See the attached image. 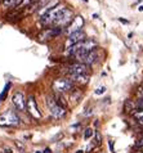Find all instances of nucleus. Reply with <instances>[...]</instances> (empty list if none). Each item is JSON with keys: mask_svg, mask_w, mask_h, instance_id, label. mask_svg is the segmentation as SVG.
Here are the masks:
<instances>
[{"mask_svg": "<svg viewBox=\"0 0 143 153\" xmlns=\"http://www.w3.org/2000/svg\"><path fill=\"white\" fill-rule=\"evenodd\" d=\"M89 66L84 65V63H75L69 67V74L70 75H88L89 72Z\"/></svg>", "mask_w": 143, "mask_h": 153, "instance_id": "9", "label": "nucleus"}, {"mask_svg": "<svg viewBox=\"0 0 143 153\" xmlns=\"http://www.w3.org/2000/svg\"><path fill=\"white\" fill-rule=\"evenodd\" d=\"M70 80L74 84L86 85L89 82V75H70Z\"/></svg>", "mask_w": 143, "mask_h": 153, "instance_id": "12", "label": "nucleus"}, {"mask_svg": "<svg viewBox=\"0 0 143 153\" xmlns=\"http://www.w3.org/2000/svg\"><path fill=\"white\" fill-rule=\"evenodd\" d=\"M104 91H106V88H104V86H99V88H97L94 90V94L95 95H101V94H103Z\"/></svg>", "mask_w": 143, "mask_h": 153, "instance_id": "18", "label": "nucleus"}, {"mask_svg": "<svg viewBox=\"0 0 143 153\" xmlns=\"http://www.w3.org/2000/svg\"><path fill=\"white\" fill-rule=\"evenodd\" d=\"M84 40H85V32L81 30V31H77V32L71 33V35L69 36V39H67L66 46H67V48H70V46L77 44V42H81Z\"/></svg>", "mask_w": 143, "mask_h": 153, "instance_id": "10", "label": "nucleus"}, {"mask_svg": "<svg viewBox=\"0 0 143 153\" xmlns=\"http://www.w3.org/2000/svg\"><path fill=\"white\" fill-rule=\"evenodd\" d=\"M16 146H17V147H18V148H19V149H21V151H23V149H25V146H23V144H22V143H21V142H19V140H16Z\"/></svg>", "mask_w": 143, "mask_h": 153, "instance_id": "22", "label": "nucleus"}, {"mask_svg": "<svg viewBox=\"0 0 143 153\" xmlns=\"http://www.w3.org/2000/svg\"><path fill=\"white\" fill-rule=\"evenodd\" d=\"M137 146H138V147H143V138L139 140V142L137 143Z\"/></svg>", "mask_w": 143, "mask_h": 153, "instance_id": "25", "label": "nucleus"}, {"mask_svg": "<svg viewBox=\"0 0 143 153\" xmlns=\"http://www.w3.org/2000/svg\"><path fill=\"white\" fill-rule=\"evenodd\" d=\"M136 109H138V111H143V99H139V100L137 102Z\"/></svg>", "mask_w": 143, "mask_h": 153, "instance_id": "19", "label": "nucleus"}, {"mask_svg": "<svg viewBox=\"0 0 143 153\" xmlns=\"http://www.w3.org/2000/svg\"><path fill=\"white\" fill-rule=\"evenodd\" d=\"M133 116L137 118L138 124H139V125H142V126H143V111H138V112H134V114H133Z\"/></svg>", "mask_w": 143, "mask_h": 153, "instance_id": "16", "label": "nucleus"}, {"mask_svg": "<svg viewBox=\"0 0 143 153\" xmlns=\"http://www.w3.org/2000/svg\"><path fill=\"white\" fill-rule=\"evenodd\" d=\"M62 30L61 27H53V28H48V30H45V31H43L39 35V39L41 40H49V39H53V37H56L58 36L60 33H62Z\"/></svg>", "mask_w": 143, "mask_h": 153, "instance_id": "11", "label": "nucleus"}, {"mask_svg": "<svg viewBox=\"0 0 143 153\" xmlns=\"http://www.w3.org/2000/svg\"><path fill=\"white\" fill-rule=\"evenodd\" d=\"M83 1H88V0H83Z\"/></svg>", "mask_w": 143, "mask_h": 153, "instance_id": "31", "label": "nucleus"}, {"mask_svg": "<svg viewBox=\"0 0 143 153\" xmlns=\"http://www.w3.org/2000/svg\"><path fill=\"white\" fill-rule=\"evenodd\" d=\"M63 9H65V7L61 5V4H58L57 7H54L53 9H50L49 12H47L44 16H41L40 22L43 25H45V26H48V25H53L54 21H56V18L58 17V14H60Z\"/></svg>", "mask_w": 143, "mask_h": 153, "instance_id": "5", "label": "nucleus"}, {"mask_svg": "<svg viewBox=\"0 0 143 153\" xmlns=\"http://www.w3.org/2000/svg\"><path fill=\"white\" fill-rule=\"evenodd\" d=\"M108 147H110L111 153H115V148H113V142H112V140H110V142H108Z\"/></svg>", "mask_w": 143, "mask_h": 153, "instance_id": "23", "label": "nucleus"}, {"mask_svg": "<svg viewBox=\"0 0 143 153\" xmlns=\"http://www.w3.org/2000/svg\"><path fill=\"white\" fill-rule=\"evenodd\" d=\"M75 153H84V151H81V149H79V151H76Z\"/></svg>", "mask_w": 143, "mask_h": 153, "instance_id": "29", "label": "nucleus"}, {"mask_svg": "<svg viewBox=\"0 0 143 153\" xmlns=\"http://www.w3.org/2000/svg\"><path fill=\"white\" fill-rule=\"evenodd\" d=\"M43 153H52V149H50V148H45L43 151Z\"/></svg>", "mask_w": 143, "mask_h": 153, "instance_id": "26", "label": "nucleus"}, {"mask_svg": "<svg viewBox=\"0 0 143 153\" xmlns=\"http://www.w3.org/2000/svg\"><path fill=\"white\" fill-rule=\"evenodd\" d=\"M36 153H43V152H40V151H39V152H36Z\"/></svg>", "mask_w": 143, "mask_h": 153, "instance_id": "30", "label": "nucleus"}, {"mask_svg": "<svg viewBox=\"0 0 143 153\" xmlns=\"http://www.w3.org/2000/svg\"><path fill=\"white\" fill-rule=\"evenodd\" d=\"M47 104H48L50 116H52L53 118L58 120V118L65 117L66 109H65V108H62L61 105H58V104H57V102L54 100V98H53V97H48V98H47Z\"/></svg>", "mask_w": 143, "mask_h": 153, "instance_id": "3", "label": "nucleus"}, {"mask_svg": "<svg viewBox=\"0 0 143 153\" xmlns=\"http://www.w3.org/2000/svg\"><path fill=\"white\" fill-rule=\"evenodd\" d=\"M93 134H94V131L92 130V129H86V130H85V133H84V139H85V140L90 139L92 137H93Z\"/></svg>", "mask_w": 143, "mask_h": 153, "instance_id": "17", "label": "nucleus"}, {"mask_svg": "<svg viewBox=\"0 0 143 153\" xmlns=\"http://www.w3.org/2000/svg\"><path fill=\"white\" fill-rule=\"evenodd\" d=\"M95 143L97 144H101V142H102V137H101V133L99 131H95Z\"/></svg>", "mask_w": 143, "mask_h": 153, "instance_id": "20", "label": "nucleus"}, {"mask_svg": "<svg viewBox=\"0 0 143 153\" xmlns=\"http://www.w3.org/2000/svg\"><path fill=\"white\" fill-rule=\"evenodd\" d=\"M10 86H12V84H10V82H7L5 88H4V90L1 91V94H0V102H1L3 99H5V98H7V95H8V91H9Z\"/></svg>", "mask_w": 143, "mask_h": 153, "instance_id": "15", "label": "nucleus"}, {"mask_svg": "<svg viewBox=\"0 0 143 153\" xmlns=\"http://www.w3.org/2000/svg\"><path fill=\"white\" fill-rule=\"evenodd\" d=\"M97 59H98V52H97V49H95V50H92V52L88 53L81 63H84V65H86V66H90L97 62Z\"/></svg>", "mask_w": 143, "mask_h": 153, "instance_id": "13", "label": "nucleus"}, {"mask_svg": "<svg viewBox=\"0 0 143 153\" xmlns=\"http://www.w3.org/2000/svg\"><path fill=\"white\" fill-rule=\"evenodd\" d=\"M50 1V0H37L36 3H34V5H32V8L30 9V13H32V12H39V10H41L43 8L47 5V4Z\"/></svg>", "mask_w": 143, "mask_h": 153, "instance_id": "14", "label": "nucleus"}, {"mask_svg": "<svg viewBox=\"0 0 143 153\" xmlns=\"http://www.w3.org/2000/svg\"><path fill=\"white\" fill-rule=\"evenodd\" d=\"M13 151L10 149V148H7V149H4V153H12Z\"/></svg>", "mask_w": 143, "mask_h": 153, "instance_id": "27", "label": "nucleus"}, {"mask_svg": "<svg viewBox=\"0 0 143 153\" xmlns=\"http://www.w3.org/2000/svg\"><path fill=\"white\" fill-rule=\"evenodd\" d=\"M36 1H37V0H23V1L21 3V4H22V5H28V4H31V3H36Z\"/></svg>", "mask_w": 143, "mask_h": 153, "instance_id": "21", "label": "nucleus"}, {"mask_svg": "<svg viewBox=\"0 0 143 153\" xmlns=\"http://www.w3.org/2000/svg\"><path fill=\"white\" fill-rule=\"evenodd\" d=\"M138 9H139V12H143V4H142V5H141L139 8H138Z\"/></svg>", "mask_w": 143, "mask_h": 153, "instance_id": "28", "label": "nucleus"}, {"mask_svg": "<svg viewBox=\"0 0 143 153\" xmlns=\"http://www.w3.org/2000/svg\"><path fill=\"white\" fill-rule=\"evenodd\" d=\"M26 111L28 112V114H30L31 117L36 118V120L41 118V113L39 111V108H37L36 99H35V97L34 95H30L27 98V100H26Z\"/></svg>", "mask_w": 143, "mask_h": 153, "instance_id": "6", "label": "nucleus"}, {"mask_svg": "<svg viewBox=\"0 0 143 153\" xmlns=\"http://www.w3.org/2000/svg\"><path fill=\"white\" fill-rule=\"evenodd\" d=\"M83 26H84V18H83L81 16H76V17H75V18L72 19V22H71L69 26H67L66 32L69 33V36H70L71 33H74V32L81 31Z\"/></svg>", "mask_w": 143, "mask_h": 153, "instance_id": "8", "label": "nucleus"}, {"mask_svg": "<svg viewBox=\"0 0 143 153\" xmlns=\"http://www.w3.org/2000/svg\"><path fill=\"white\" fill-rule=\"evenodd\" d=\"M12 103H13L17 111H19V112L26 111V98H25V94L22 91L14 93L13 97H12Z\"/></svg>", "mask_w": 143, "mask_h": 153, "instance_id": "7", "label": "nucleus"}, {"mask_svg": "<svg viewBox=\"0 0 143 153\" xmlns=\"http://www.w3.org/2000/svg\"><path fill=\"white\" fill-rule=\"evenodd\" d=\"M52 88L58 94H63V93L74 90V82L70 79H57V80H54Z\"/></svg>", "mask_w": 143, "mask_h": 153, "instance_id": "2", "label": "nucleus"}, {"mask_svg": "<svg viewBox=\"0 0 143 153\" xmlns=\"http://www.w3.org/2000/svg\"><path fill=\"white\" fill-rule=\"evenodd\" d=\"M119 21L121 23H124V25H128L129 23V21H127V19H123V18H119Z\"/></svg>", "mask_w": 143, "mask_h": 153, "instance_id": "24", "label": "nucleus"}, {"mask_svg": "<svg viewBox=\"0 0 143 153\" xmlns=\"http://www.w3.org/2000/svg\"><path fill=\"white\" fill-rule=\"evenodd\" d=\"M19 122H21V118L13 109H8V111L0 114V126L3 127H14V126H18Z\"/></svg>", "mask_w": 143, "mask_h": 153, "instance_id": "1", "label": "nucleus"}, {"mask_svg": "<svg viewBox=\"0 0 143 153\" xmlns=\"http://www.w3.org/2000/svg\"><path fill=\"white\" fill-rule=\"evenodd\" d=\"M72 12H71L70 9H67V8H65L61 12L60 14H58V17L56 18V21H54V26L56 27H61V28H63V27H67L72 22Z\"/></svg>", "mask_w": 143, "mask_h": 153, "instance_id": "4", "label": "nucleus"}]
</instances>
